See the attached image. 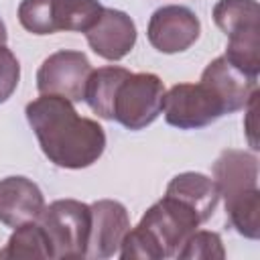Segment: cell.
<instances>
[{"label": "cell", "mask_w": 260, "mask_h": 260, "mask_svg": "<svg viewBox=\"0 0 260 260\" xmlns=\"http://www.w3.org/2000/svg\"><path fill=\"white\" fill-rule=\"evenodd\" d=\"M0 258H53L47 234L39 221H28L14 228L6 246L0 250Z\"/></svg>", "instance_id": "obj_17"}, {"label": "cell", "mask_w": 260, "mask_h": 260, "mask_svg": "<svg viewBox=\"0 0 260 260\" xmlns=\"http://www.w3.org/2000/svg\"><path fill=\"white\" fill-rule=\"evenodd\" d=\"M18 81H20V63L6 45H0V104H4L16 91Z\"/></svg>", "instance_id": "obj_19"}, {"label": "cell", "mask_w": 260, "mask_h": 260, "mask_svg": "<svg viewBox=\"0 0 260 260\" xmlns=\"http://www.w3.org/2000/svg\"><path fill=\"white\" fill-rule=\"evenodd\" d=\"M165 83L156 73H130L116 81L110 100V120L128 130H142L162 112Z\"/></svg>", "instance_id": "obj_4"}, {"label": "cell", "mask_w": 260, "mask_h": 260, "mask_svg": "<svg viewBox=\"0 0 260 260\" xmlns=\"http://www.w3.org/2000/svg\"><path fill=\"white\" fill-rule=\"evenodd\" d=\"M203 223L201 215L181 199L167 195L146 209L138 225L120 244L122 260H162L177 256L185 240Z\"/></svg>", "instance_id": "obj_2"}, {"label": "cell", "mask_w": 260, "mask_h": 260, "mask_svg": "<svg viewBox=\"0 0 260 260\" xmlns=\"http://www.w3.org/2000/svg\"><path fill=\"white\" fill-rule=\"evenodd\" d=\"M45 209V197L39 185L26 177L14 175L0 181V223L18 228L37 221Z\"/></svg>", "instance_id": "obj_13"}, {"label": "cell", "mask_w": 260, "mask_h": 260, "mask_svg": "<svg viewBox=\"0 0 260 260\" xmlns=\"http://www.w3.org/2000/svg\"><path fill=\"white\" fill-rule=\"evenodd\" d=\"M91 63L81 51H57L49 55L37 71V89L49 95H61L69 102H83Z\"/></svg>", "instance_id": "obj_8"}, {"label": "cell", "mask_w": 260, "mask_h": 260, "mask_svg": "<svg viewBox=\"0 0 260 260\" xmlns=\"http://www.w3.org/2000/svg\"><path fill=\"white\" fill-rule=\"evenodd\" d=\"M26 120L43 154L61 169H85L98 162L106 150V132L77 114L73 102L61 95L41 93L24 108Z\"/></svg>", "instance_id": "obj_1"}, {"label": "cell", "mask_w": 260, "mask_h": 260, "mask_svg": "<svg viewBox=\"0 0 260 260\" xmlns=\"http://www.w3.org/2000/svg\"><path fill=\"white\" fill-rule=\"evenodd\" d=\"M102 8L100 0H22L18 20L32 35L87 32L98 22Z\"/></svg>", "instance_id": "obj_5"}, {"label": "cell", "mask_w": 260, "mask_h": 260, "mask_svg": "<svg viewBox=\"0 0 260 260\" xmlns=\"http://www.w3.org/2000/svg\"><path fill=\"white\" fill-rule=\"evenodd\" d=\"M179 258H203V260H221L225 258V250H223V242H221V236L217 232H207V230H201V232H193L185 244L181 246V250L177 252Z\"/></svg>", "instance_id": "obj_18"}, {"label": "cell", "mask_w": 260, "mask_h": 260, "mask_svg": "<svg viewBox=\"0 0 260 260\" xmlns=\"http://www.w3.org/2000/svg\"><path fill=\"white\" fill-rule=\"evenodd\" d=\"M201 32V22L187 6L169 4L152 12L146 28L148 43L167 55L187 51Z\"/></svg>", "instance_id": "obj_9"}, {"label": "cell", "mask_w": 260, "mask_h": 260, "mask_svg": "<svg viewBox=\"0 0 260 260\" xmlns=\"http://www.w3.org/2000/svg\"><path fill=\"white\" fill-rule=\"evenodd\" d=\"M85 39L102 59L120 61L136 45V24L126 12L104 6L98 22L85 32Z\"/></svg>", "instance_id": "obj_12"}, {"label": "cell", "mask_w": 260, "mask_h": 260, "mask_svg": "<svg viewBox=\"0 0 260 260\" xmlns=\"http://www.w3.org/2000/svg\"><path fill=\"white\" fill-rule=\"evenodd\" d=\"M201 83L221 102L223 112L232 114L244 110L250 98L258 91V77L248 75L223 55L213 59L201 73Z\"/></svg>", "instance_id": "obj_11"}, {"label": "cell", "mask_w": 260, "mask_h": 260, "mask_svg": "<svg viewBox=\"0 0 260 260\" xmlns=\"http://www.w3.org/2000/svg\"><path fill=\"white\" fill-rule=\"evenodd\" d=\"M6 39H8V32H6V24H4V20L0 18V45H6Z\"/></svg>", "instance_id": "obj_20"}, {"label": "cell", "mask_w": 260, "mask_h": 260, "mask_svg": "<svg viewBox=\"0 0 260 260\" xmlns=\"http://www.w3.org/2000/svg\"><path fill=\"white\" fill-rule=\"evenodd\" d=\"M162 112L167 124L179 130L209 126L225 114L221 102L201 81L173 85L162 98Z\"/></svg>", "instance_id": "obj_7"}, {"label": "cell", "mask_w": 260, "mask_h": 260, "mask_svg": "<svg viewBox=\"0 0 260 260\" xmlns=\"http://www.w3.org/2000/svg\"><path fill=\"white\" fill-rule=\"evenodd\" d=\"M91 225L85 258H110L118 254L120 244L130 230V215L120 201L100 199L89 205Z\"/></svg>", "instance_id": "obj_10"}, {"label": "cell", "mask_w": 260, "mask_h": 260, "mask_svg": "<svg viewBox=\"0 0 260 260\" xmlns=\"http://www.w3.org/2000/svg\"><path fill=\"white\" fill-rule=\"evenodd\" d=\"M213 181L219 197H228L236 191L258 187V158L246 150H223L213 162Z\"/></svg>", "instance_id": "obj_14"}, {"label": "cell", "mask_w": 260, "mask_h": 260, "mask_svg": "<svg viewBox=\"0 0 260 260\" xmlns=\"http://www.w3.org/2000/svg\"><path fill=\"white\" fill-rule=\"evenodd\" d=\"M225 201V213L236 228V232L248 240H258L260 238V189L250 187L236 191L228 197Z\"/></svg>", "instance_id": "obj_16"}, {"label": "cell", "mask_w": 260, "mask_h": 260, "mask_svg": "<svg viewBox=\"0 0 260 260\" xmlns=\"http://www.w3.org/2000/svg\"><path fill=\"white\" fill-rule=\"evenodd\" d=\"M47 234L53 258H85L91 209L77 199H57L37 219Z\"/></svg>", "instance_id": "obj_6"}, {"label": "cell", "mask_w": 260, "mask_h": 260, "mask_svg": "<svg viewBox=\"0 0 260 260\" xmlns=\"http://www.w3.org/2000/svg\"><path fill=\"white\" fill-rule=\"evenodd\" d=\"M167 195H173L183 203L191 205L201 215L203 221H207L213 215L219 201V191L215 181L195 171L175 175L167 185Z\"/></svg>", "instance_id": "obj_15"}, {"label": "cell", "mask_w": 260, "mask_h": 260, "mask_svg": "<svg viewBox=\"0 0 260 260\" xmlns=\"http://www.w3.org/2000/svg\"><path fill=\"white\" fill-rule=\"evenodd\" d=\"M213 20L228 37L225 59L252 77L260 73V6L256 0H219Z\"/></svg>", "instance_id": "obj_3"}]
</instances>
